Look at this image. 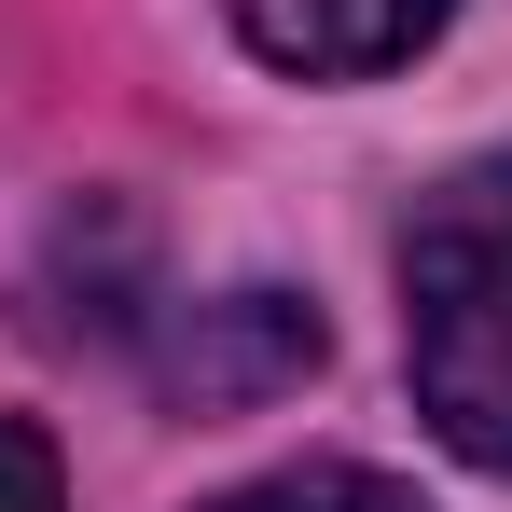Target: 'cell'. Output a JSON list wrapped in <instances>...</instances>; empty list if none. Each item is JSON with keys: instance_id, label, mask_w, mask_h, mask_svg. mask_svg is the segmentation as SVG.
I'll return each mask as SVG.
<instances>
[{"instance_id": "obj_4", "label": "cell", "mask_w": 512, "mask_h": 512, "mask_svg": "<svg viewBox=\"0 0 512 512\" xmlns=\"http://www.w3.org/2000/svg\"><path fill=\"white\" fill-rule=\"evenodd\" d=\"M208 512H429V499H402L388 471L305 457V471H263V485H236V499H208Z\"/></svg>"}, {"instance_id": "obj_2", "label": "cell", "mask_w": 512, "mask_h": 512, "mask_svg": "<svg viewBox=\"0 0 512 512\" xmlns=\"http://www.w3.org/2000/svg\"><path fill=\"white\" fill-rule=\"evenodd\" d=\"M443 14L457 0H236V28H250L263 70H305V84H374V70H402L443 42Z\"/></svg>"}, {"instance_id": "obj_5", "label": "cell", "mask_w": 512, "mask_h": 512, "mask_svg": "<svg viewBox=\"0 0 512 512\" xmlns=\"http://www.w3.org/2000/svg\"><path fill=\"white\" fill-rule=\"evenodd\" d=\"M0 512H70L56 443H42V429H14V416H0Z\"/></svg>"}, {"instance_id": "obj_3", "label": "cell", "mask_w": 512, "mask_h": 512, "mask_svg": "<svg viewBox=\"0 0 512 512\" xmlns=\"http://www.w3.org/2000/svg\"><path fill=\"white\" fill-rule=\"evenodd\" d=\"M180 402H263V388H291V374H319V305H291V291H222V305H194V333L167 346Z\"/></svg>"}, {"instance_id": "obj_1", "label": "cell", "mask_w": 512, "mask_h": 512, "mask_svg": "<svg viewBox=\"0 0 512 512\" xmlns=\"http://www.w3.org/2000/svg\"><path fill=\"white\" fill-rule=\"evenodd\" d=\"M402 360L416 416L471 457L512 471V153H471L429 180L402 222Z\"/></svg>"}]
</instances>
